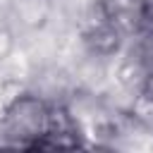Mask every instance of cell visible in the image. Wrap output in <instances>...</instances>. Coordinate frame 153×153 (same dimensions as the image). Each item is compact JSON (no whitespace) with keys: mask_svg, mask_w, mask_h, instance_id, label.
I'll use <instances>...</instances> for the list:
<instances>
[{"mask_svg":"<svg viewBox=\"0 0 153 153\" xmlns=\"http://www.w3.org/2000/svg\"><path fill=\"white\" fill-rule=\"evenodd\" d=\"M84 43H86V50L91 55H100V57H112L120 48H122V41H124V33L108 19L88 31L81 33Z\"/></svg>","mask_w":153,"mask_h":153,"instance_id":"cell-3","label":"cell"},{"mask_svg":"<svg viewBox=\"0 0 153 153\" xmlns=\"http://www.w3.org/2000/svg\"><path fill=\"white\" fill-rule=\"evenodd\" d=\"M76 88L79 86L74 81V74L69 69L60 67L57 62L33 67V72H31V76L26 81V91L38 96L48 105H65Z\"/></svg>","mask_w":153,"mask_h":153,"instance_id":"cell-2","label":"cell"},{"mask_svg":"<svg viewBox=\"0 0 153 153\" xmlns=\"http://www.w3.org/2000/svg\"><path fill=\"white\" fill-rule=\"evenodd\" d=\"M12 48H14V36H12V31H10L7 26H0V60H2Z\"/></svg>","mask_w":153,"mask_h":153,"instance_id":"cell-4","label":"cell"},{"mask_svg":"<svg viewBox=\"0 0 153 153\" xmlns=\"http://www.w3.org/2000/svg\"><path fill=\"white\" fill-rule=\"evenodd\" d=\"M50 105L33 93H22L12 100L0 117V146L2 148H33L48 131Z\"/></svg>","mask_w":153,"mask_h":153,"instance_id":"cell-1","label":"cell"},{"mask_svg":"<svg viewBox=\"0 0 153 153\" xmlns=\"http://www.w3.org/2000/svg\"><path fill=\"white\" fill-rule=\"evenodd\" d=\"M143 93L153 98V72H151V74H148V79H146V86H143Z\"/></svg>","mask_w":153,"mask_h":153,"instance_id":"cell-5","label":"cell"}]
</instances>
